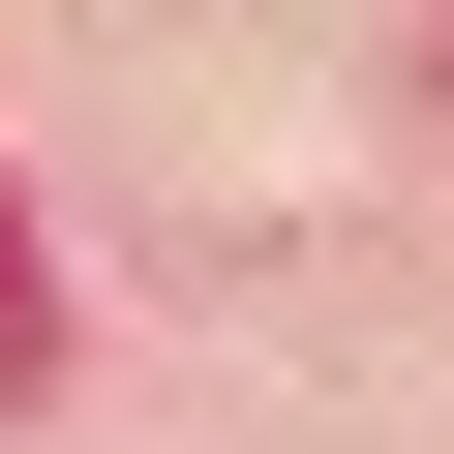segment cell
<instances>
[{"instance_id":"6da1fadb","label":"cell","mask_w":454,"mask_h":454,"mask_svg":"<svg viewBox=\"0 0 454 454\" xmlns=\"http://www.w3.org/2000/svg\"><path fill=\"white\" fill-rule=\"evenodd\" d=\"M0 364H31V243H0Z\"/></svg>"}]
</instances>
